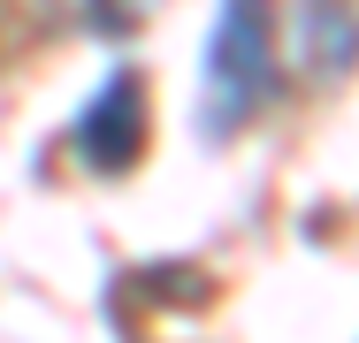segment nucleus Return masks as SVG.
Wrapping results in <instances>:
<instances>
[{
	"instance_id": "nucleus-1",
	"label": "nucleus",
	"mask_w": 359,
	"mask_h": 343,
	"mask_svg": "<svg viewBox=\"0 0 359 343\" xmlns=\"http://www.w3.org/2000/svg\"><path fill=\"white\" fill-rule=\"evenodd\" d=\"M276 92V8L268 0H222L207 31V92H199V130L237 137Z\"/></svg>"
},
{
	"instance_id": "nucleus-2",
	"label": "nucleus",
	"mask_w": 359,
	"mask_h": 343,
	"mask_svg": "<svg viewBox=\"0 0 359 343\" xmlns=\"http://www.w3.org/2000/svg\"><path fill=\"white\" fill-rule=\"evenodd\" d=\"M76 145H84L92 168H130V160H138V145H145V92H138L130 69L100 84V99H92L84 122H76Z\"/></svg>"
},
{
	"instance_id": "nucleus-3",
	"label": "nucleus",
	"mask_w": 359,
	"mask_h": 343,
	"mask_svg": "<svg viewBox=\"0 0 359 343\" xmlns=\"http://www.w3.org/2000/svg\"><path fill=\"white\" fill-rule=\"evenodd\" d=\"M92 15H100V31H130V23L145 15V0H100Z\"/></svg>"
}]
</instances>
